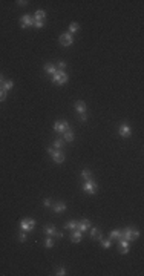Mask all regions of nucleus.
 <instances>
[{"label":"nucleus","instance_id":"nucleus-1","mask_svg":"<svg viewBox=\"0 0 144 276\" xmlns=\"http://www.w3.org/2000/svg\"><path fill=\"white\" fill-rule=\"evenodd\" d=\"M51 80H52V83H55V84H65V83H68L69 77H68V74L65 72V71L58 69L57 72L51 77Z\"/></svg>","mask_w":144,"mask_h":276},{"label":"nucleus","instance_id":"nucleus-2","mask_svg":"<svg viewBox=\"0 0 144 276\" xmlns=\"http://www.w3.org/2000/svg\"><path fill=\"white\" fill-rule=\"evenodd\" d=\"M83 190L89 195H95L98 192V184L94 181V180H89V181H84L83 184Z\"/></svg>","mask_w":144,"mask_h":276},{"label":"nucleus","instance_id":"nucleus-3","mask_svg":"<svg viewBox=\"0 0 144 276\" xmlns=\"http://www.w3.org/2000/svg\"><path fill=\"white\" fill-rule=\"evenodd\" d=\"M140 236V232L138 230H133L130 227L127 229H124V232H123V239H126V241H135Z\"/></svg>","mask_w":144,"mask_h":276},{"label":"nucleus","instance_id":"nucleus-4","mask_svg":"<svg viewBox=\"0 0 144 276\" xmlns=\"http://www.w3.org/2000/svg\"><path fill=\"white\" fill-rule=\"evenodd\" d=\"M35 227V221L32 218H23L20 221V229L23 230V232H29V230H34Z\"/></svg>","mask_w":144,"mask_h":276},{"label":"nucleus","instance_id":"nucleus-5","mask_svg":"<svg viewBox=\"0 0 144 276\" xmlns=\"http://www.w3.org/2000/svg\"><path fill=\"white\" fill-rule=\"evenodd\" d=\"M58 40H60L61 46H71V44L74 43V37H72V34H69V32H63Z\"/></svg>","mask_w":144,"mask_h":276},{"label":"nucleus","instance_id":"nucleus-6","mask_svg":"<svg viewBox=\"0 0 144 276\" xmlns=\"http://www.w3.org/2000/svg\"><path fill=\"white\" fill-rule=\"evenodd\" d=\"M52 127H54V130H55V132H65V130L69 129V123L66 120H57L55 123H54Z\"/></svg>","mask_w":144,"mask_h":276},{"label":"nucleus","instance_id":"nucleus-7","mask_svg":"<svg viewBox=\"0 0 144 276\" xmlns=\"http://www.w3.org/2000/svg\"><path fill=\"white\" fill-rule=\"evenodd\" d=\"M118 133H120L123 138H127V137H130L132 129H130V126H129L127 123H123L121 126H120V129H118Z\"/></svg>","mask_w":144,"mask_h":276},{"label":"nucleus","instance_id":"nucleus-8","mask_svg":"<svg viewBox=\"0 0 144 276\" xmlns=\"http://www.w3.org/2000/svg\"><path fill=\"white\" fill-rule=\"evenodd\" d=\"M20 23H22V28H31V26H34V19L29 14H25L20 19Z\"/></svg>","mask_w":144,"mask_h":276},{"label":"nucleus","instance_id":"nucleus-9","mask_svg":"<svg viewBox=\"0 0 144 276\" xmlns=\"http://www.w3.org/2000/svg\"><path fill=\"white\" fill-rule=\"evenodd\" d=\"M52 159H54V163H57V164H61L63 161H65V154L61 152V150H55L54 149V152H52Z\"/></svg>","mask_w":144,"mask_h":276},{"label":"nucleus","instance_id":"nucleus-10","mask_svg":"<svg viewBox=\"0 0 144 276\" xmlns=\"http://www.w3.org/2000/svg\"><path fill=\"white\" fill-rule=\"evenodd\" d=\"M118 252L121 255H127L129 253V241H126V239L120 238V244H118Z\"/></svg>","mask_w":144,"mask_h":276},{"label":"nucleus","instance_id":"nucleus-11","mask_svg":"<svg viewBox=\"0 0 144 276\" xmlns=\"http://www.w3.org/2000/svg\"><path fill=\"white\" fill-rule=\"evenodd\" d=\"M74 138H75V135H74V132H72L71 129L63 132V140H65V143H72Z\"/></svg>","mask_w":144,"mask_h":276},{"label":"nucleus","instance_id":"nucleus-12","mask_svg":"<svg viewBox=\"0 0 144 276\" xmlns=\"http://www.w3.org/2000/svg\"><path fill=\"white\" fill-rule=\"evenodd\" d=\"M71 241H72V243H75V244L81 241V232H80L78 229L72 230V233H71Z\"/></svg>","mask_w":144,"mask_h":276},{"label":"nucleus","instance_id":"nucleus-13","mask_svg":"<svg viewBox=\"0 0 144 276\" xmlns=\"http://www.w3.org/2000/svg\"><path fill=\"white\" fill-rule=\"evenodd\" d=\"M80 232H84V230H87V229H91V221L89 219H81L78 222V227H77Z\"/></svg>","mask_w":144,"mask_h":276},{"label":"nucleus","instance_id":"nucleus-14","mask_svg":"<svg viewBox=\"0 0 144 276\" xmlns=\"http://www.w3.org/2000/svg\"><path fill=\"white\" fill-rule=\"evenodd\" d=\"M75 111H77L78 114H86V111H87V108H86V103H84V101H81V100H78V101L75 103Z\"/></svg>","mask_w":144,"mask_h":276},{"label":"nucleus","instance_id":"nucleus-15","mask_svg":"<svg viewBox=\"0 0 144 276\" xmlns=\"http://www.w3.org/2000/svg\"><path fill=\"white\" fill-rule=\"evenodd\" d=\"M91 238L94 239V241H101L103 239V235H101V232L98 229H92L91 230Z\"/></svg>","mask_w":144,"mask_h":276},{"label":"nucleus","instance_id":"nucleus-16","mask_svg":"<svg viewBox=\"0 0 144 276\" xmlns=\"http://www.w3.org/2000/svg\"><path fill=\"white\" fill-rule=\"evenodd\" d=\"M65 210H66V202H63V201L57 202L55 206H54V212L55 213H63Z\"/></svg>","mask_w":144,"mask_h":276},{"label":"nucleus","instance_id":"nucleus-17","mask_svg":"<svg viewBox=\"0 0 144 276\" xmlns=\"http://www.w3.org/2000/svg\"><path fill=\"white\" fill-rule=\"evenodd\" d=\"M44 72L46 74H51V75H54L57 72V68H55V65H52V63H46L44 65Z\"/></svg>","mask_w":144,"mask_h":276},{"label":"nucleus","instance_id":"nucleus-18","mask_svg":"<svg viewBox=\"0 0 144 276\" xmlns=\"http://www.w3.org/2000/svg\"><path fill=\"white\" fill-rule=\"evenodd\" d=\"M43 232L46 233L48 236H54V235H55V232H57V229L54 227V226H44L43 227Z\"/></svg>","mask_w":144,"mask_h":276},{"label":"nucleus","instance_id":"nucleus-19","mask_svg":"<svg viewBox=\"0 0 144 276\" xmlns=\"http://www.w3.org/2000/svg\"><path fill=\"white\" fill-rule=\"evenodd\" d=\"M77 227H78V221H75V219H71L65 224V229H68V230H75Z\"/></svg>","mask_w":144,"mask_h":276},{"label":"nucleus","instance_id":"nucleus-20","mask_svg":"<svg viewBox=\"0 0 144 276\" xmlns=\"http://www.w3.org/2000/svg\"><path fill=\"white\" fill-rule=\"evenodd\" d=\"M109 236H111L109 239H120V238H123V230H120V229H116V230H112Z\"/></svg>","mask_w":144,"mask_h":276},{"label":"nucleus","instance_id":"nucleus-21","mask_svg":"<svg viewBox=\"0 0 144 276\" xmlns=\"http://www.w3.org/2000/svg\"><path fill=\"white\" fill-rule=\"evenodd\" d=\"M78 29H80V25H78L77 22H72V23L69 25V34H75Z\"/></svg>","mask_w":144,"mask_h":276},{"label":"nucleus","instance_id":"nucleus-22","mask_svg":"<svg viewBox=\"0 0 144 276\" xmlns=\"http://www.w3.org/2000/svg\"><path fill=\"white\" fill-rule=\"evenodd\" d=\"M44 17H46V12H44L43 9L35 11V20H44Z\"/></svg>","mask_w":144,"mask_h":276},{"label":"nucleus","instance_id":"nucleus-23","mask_svg":"<svg viewBox=\"0 0 144 276\" xmlns=\"http://www.w3.org/2000/svg\"><path fill=\"white\" fill-rule=\"evenodd\" d=\"M12 87H14V82H11V80H6V82H3V86H2L3 91H9V89H12Z\"/></svg>","mask_w":144,"mask_h":276},{"label":"nucleus","instance_id":"nucleus-24","mask_svg":"<svg viewBox=\"0 0 144 276\" xmlns=\"http://www.w3.org/2000/svg\"><path fill=\"white\" fill-rule=\"evenodd\" d=\"M81 178H83L84 181H89V180H92V175H91V172H89V170L83 169V170H81Z\"/></svg>","mask_w":144,"mask_h":276},{"label":"nucleus","instance_id":"nucleus-25","mask_svg":"<svg viewBox=\"0 0 144 276\" xmlns=\"http://www.w3.org/2000/svg\"><path fill=\"white\" fill-rule=\"evenodd\" d=\"M63 146H65V140L57 138L55 141H54V147H55V149H63Z\"/></svg>","mask_w":144,"mask_h":276},{"label":"nucleus","instance_id":"nucleus-26","mask_svg":"<svg viewBox=\"0 0 144 276\" xmlns=\"http://www.w3.org/2000/svg\"><path fill=\"white\" fill-rule=\"evenodd\" d=\"M112 245V239H101V247L103 248H109Z\"/></svg>","mask_w":144,"mask_h":276},{"label":"nucleus","instance_id":"nucleus-27","mask_svg":"<svg viewBox=\"0 0 144 276\" xmlns=\"http://www.w3.org/2000/svg\"><path fill=\"white\" fill-rule=\"evenodd\" d=\"M34 26L37 29H41L43 26H44V20H34Z\"/></svg>","mask_w":144,"mask_h":276},{"label":"nucleus","instance_id":"nucleus-28","mask_svg":"<svg viewBox=\"0 0 144 276\" xmlns=\"http://www.w3.org/2000/svg\"><path fill=\"white\" fill-rule=\"evenodd\" d=\"M44 245H46L48 248H52V247H54V241H52V238H46V239H44Z\"/></svg>","mask_w":144,"mask_h":276},{"label":"nucleus","instance_id":"nucleus-29","mask_svg":"<svg viewBox=\"0 0 144 276\" xmlns=\"http://www.w3.org/2000/svg\"><path fill=\"white\" fill-rule=\"evenodd\" d=\"M26 239H28V236H26V232H22L19 235V241L20 243H26Z\"/></svg>","mask_w":144,"mask_h":276},{"label":"nucleus","instance_id":"nucleus-30","mask_svg":"<svg viewBox=\"0 0 144 276\" xmlns=\"http://www.w3.org/2000/svg\"><path fill=\"white\" fill-rule=\"evenodd\" d=\"M5 100H6V91H3L0 87V101H5Z\"/></svg>","mask_w":144,"mask_h":276},{"label":"nucleus","instance_id":"nucleus-31","mask_svg":"<svg viewBox=\"0 0 144 276\" xmlns=\"http://www.w3.org/2000/svg\"><path fill=\"white\" fill-rule=\"evenodd\" d=\"M57 275H58V276H65V275H66V270H65V267H60V269L57 270Z\"/></svg>","mask_w":144,"mask_h":276},{"label":"nucleus","instance_id":"nucleus-32","mask_svg":"<svg viewBox=\"0 0 144 276\" xmlns=\"http://www.w3.org/2000/svg\"><path fill=\"white\" fill-rule=\"evenodd\" d=\"M57 66L60 68V71H65V68H66V61H58Z\"/></svg>","mask_w":144,"mask_h":276},{"label":"nucleus","instance_id":"nucleus-33","mask_svg":"<svg viewBox=\"0 0 144 276\" xmlns=\"http://www.w3.org/2000/svg\"><path fill=\"white\" fill-rule=\"evenodd\" d=\"M43 206H44V207H49V206H51V198H44V200H43Z\"/></svg>","mask_w":144,"mask_h":276},{"label":"nucleus","instance_id":"nucleus-34","mask_svg":"<svg viewBox=\"0 0 144 276\" xmlns=\"http://www.w3.org/2000/svg\"><path fill=\"white\" fill-rule=\"evenodd\" d=\"M80 121H83V123L87 121V115L86 114H80Z\"/></svg>","mask_w":144,"mask_h":276},{"label":"nucleus","instance_id":"nucleus-35","mask_svg":"<svg viewBox=\"0 0 144 276\" xmlns=\"http://www.w3.org/2000/svg\"><path fill=\"white\" fill-rule=\"evenodd\" d=\"M17 5H19V6H25V5H28V2H26V0H19Z\"/></svg>","mask_w":144,"mask_h":276},{"label":"nucleus","instance_id":"nucleus-36","mask_svg":"<svg viewBox=\"0 0 144 276\" xmlns=\"http://www.w3.org/2000/svg\"><path fill=\"white\" fill-rule=\"evenodd\" d=\"M54 236H57V238H63V233H61V232H55V235H54Z\"/></svg>","mask_w":144,"mask_h":276},{"label":"nucleus","instance_id":"nucleus-37","mask_svg":"<svg viewBox=\"0 0 144 276\" xmlns=\"http://www.w3.org/2000/svg\"><path fill=\"white\" fill-rule=\"evenodd\" d=\"M52 152H54V149H52V147H48V154L52 155Z\"/></svg>","mask_w":144,"mask_h":276},{"label":"nucleus","instance_id":"nucleus-38","mask_svg":"<svg viewBox=\"0 0 144 276\" xmlns=\"http://www.w3.org/2000/svg\"><path fill=\"white\" fill-rule=\"evenodd\" d=\"M2 82H3V75H2V74H0V83H2Z\"/></svg>","mask_w":144,"mask_h":276}]
</instances>
